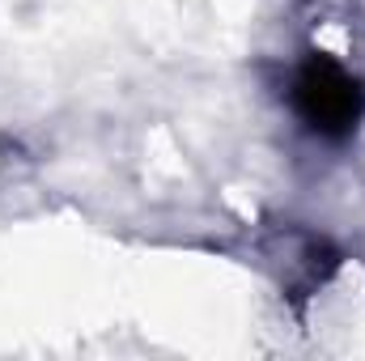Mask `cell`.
I'll return each mask as SVG.
<instances>
[{
  "instance_id": "cell-1",
  "label": "cell",
  "mask_w": 365,
  "mask_h": 361,
  "mask_svg": "<svg viewBox=\"0 0 365 361\" xmlns=\"http://www.w3.org/2000/svg\"><path fill=\"white\" fill-rule=\"evenodd\" d=\"M293 106L310 132L327 141H344L365 115V90L331 56H310L293 77Z\"/></svg>"
}]
</instances>
